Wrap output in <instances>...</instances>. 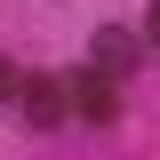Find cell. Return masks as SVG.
I'll list each match as a JSON object with an SVG mask.
<instances>
[{
    "instance_id": "obj_1",
    "label": "cell",
    "mask_w": 160,
    "mask_h": 160,
    "mask_svg": "<svg viewBox=\"0 0 160 160\" xmlns=\"http://www.w3.org/2000/svg\"><path fill=\"white\" fill-rule=\"evenodd\" d=\"M112 88H120V80H104V72H88V64H80V72L64 80V112H80V120H112V112H120Z\"/></svg>"
},
{
    "instance_id": "obj_2",
    "label": "cell",
    "mask_w": 160,
    "mask_h": 160,
    "mask_svg": "<svg viewBox=\"0 0 160 160\" xmlns=\"http://www.w3.org/2000/svg\"><path fill=\"white\" fill-rule=\"evenodd\" d=\"M144 56V32H96V48H88V72L104 80H128V64Z\"/></svg>"
},
{
    "instance_id": "obj_3",
    "label": "cell",
    "mask_w": 160,
    "mask_h": 160,
    "mask_svg": "<svg viewBox=\"0 0 160 160\" xmlns=\"http://www.w3.org/2000/svg\"><path fill=\"white\" fill-rule=\"evenodd\" d=\"M16 104H24L32 128H56L64 120V80H32V88H16Z\"/></svg>"
},
{
    "instance_id": "obj_4",
    "label": "cell",
    "mask_w": 160,
    "mask_h": 160,
    "mask_svg": "<svg viewBox=\"0 0 160 160\" xmlns=\"http://www.w3.org/2000/svg\"><path fill=\"white\" fill-rule=\"evenodd\" d=\"M16 88H24V72H16L8 56H0V104H16Z\"/></svg>"
},
{
    "instance_id": "obj_5",
    "label": "cell",
    "mask_w": 160,
    "mask_h": 160,
    "mask_svg": "<svg viewBox=\"0 0 160 160\" xmlns=\"http://www.w3.org/2000/svg\"><path fill=\"white\" fill-rule=\"evenodd\" d=\"M144 48H160V0L144 8Z\"/></svg>"
}]
</instances>
